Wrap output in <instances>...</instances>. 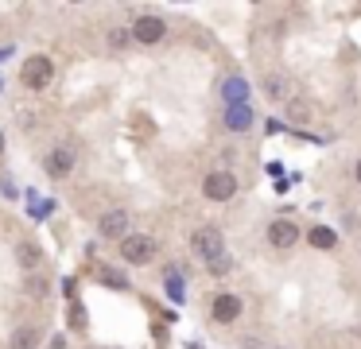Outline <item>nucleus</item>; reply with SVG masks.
<instances>
[{
	"instance_id": "f257e3e1",
	"label": "nucleus",
	"mask_w": 361,
	"mask_h": 349,
	"mask_svg": "<svg viewBox=\"0 0 361 349\" xmlns=\"http://www.w3.org/2000/svg\"><path fill=\"white\" fill-rule=\"evenodd\" d=\"M191 252L202 260V264L218 260L222 252H226V241H222L218 225H198V229H194V237H191Z\"/></svg>"
},
{
	"instance_id": "f03ea898",
	"label": "nucleus",
	"mask_w": 361,
	"mask_h": 349,
	"mask_svg": "<svg viewBox=\"0 0 361 349\" xmlns=\"http://www.w3.org/2000/svg\"><path fill=\"white\" fill-rule=\"evenodd\" d=\"M50 78H55V62H50L47 55L24 58V67H20V82H24L27 90H47Z\"/></svg>"
},
{
	"instance_id": "7ed1b4c3",
	"label": "nucleus",
	"mask_w": 361,
	"mask_h": 349,
	"mask_svg": "<svg viewBox=\"0 0 361 349\" xmlns=\"http://www.w3.org/2000/svg\"><path fill=\"white\" fill-rule=\"evenodd\" d=\"M121 256L128 264H151L156 260V241H151L148 233H128L125 241H121Z\"/></svg>"
},
{
	"instance_id": "20e7f679",
	"label": "nucleus",
	"mask_w": 361,
	"mask_h": 349,
	"mask_svg": "<svg viewBox=\"0 0 361 349\" xmlns=\"http://www.w3.org/2000/svg\"><path fill=\"white\" fill-rule=\"evenodd\" d=\"M202 194H206L210 202H229L237 194V179L229 171H210L206 183H202Z\"/></svg>"
},
{
	"instance_id": "39448f33",
	"label": "nucleus",
	"mask_w": 361,
	"mask_h": 349,
	"mask_svg": "<svg viewBox=\"0 0 361 349\" xmlns=\"http://www.w3.org/2000/svg\"><path fill=\"white\" fill-rule=\"evenodd\" d=\"M163 32H168V24H163L160 16H140V20L132 24V39H136V43H144V47L160 43V39H163Z\"/></svg>"
},
{
	"instance_id": "423d86ee",
	"label": "nucleus",
	"mask_w": 361,
	"mask_h": 349,
	"mask_svg": "<svg viewBox=\"0 0 361 349\" xmlns=\"http://www.w3.org/2000/svg\"><path fill=\"white\" fill-rule=\"evenodd\" d=\"M97 233H101V237H109V241H125V237H128V214H125V210H109V214H101Z\"/></svg>"
},
{
	"instance_id": "0eeeda50",
	"label": "nucleus",
	"mask_w": 361,
	"mask_h": 349,
	"mask_svg": "<svg viewBox=\"0 0 361 349\" xmlns=\"http://www.w3.org/2000/svg\"><path fill=\"white\" fill-rule=\"evenodd\" d=\"M295 241H299V229H295V221L276 217V221L268 225V245H276V249H292Z\"/></svg>"
},
{
	"instance_id": "6e6552de",
	"label": "nucleus",
	"mask_w": 361,
	"mask_h": 349,
	"mask_svg": "<svg viewBox=\"0 0 361 349\" xmlns=\"http://www.w3.org/2000/svg\"><path fill=\"white\" fill-rule=\"evenodd\" d=\"M210 318L214 322H237V318H241V299H237V295H218V299L210 303Z\"/></svg>"
},
{
	"instance_id": "1a4fd4ad",
	"label": "nucleus",
	"mask_w": 361,
	"mask_h": 349,
	"mask_svg": "<svg viewBox=\"0 0 361 349\" xmlns=\"http://www.w3.org/2000/svg\"><path fill=\"white\" fill-rule=\"evenodd\" d=\"M70 171H74V151H70V148H55L47 156V174H50V179H67Z\"/></svg>"
},
{
	"instance_id": "9d476101",
	"label": "nucleus",
	"mask_w": 361,
	"mask_h": 349,
	"mask_svg": "<svg viewBox=\"0 0 361 349\" xmlns=\"http://www.w3.org/2000/svg\"><path fill=\"white\" fill-rule=\"evenodd\" d=\"M249 125H252V109L249 105L226 109V128H229V132H249Z\"/></svg>"
},
{
	"instance_id": "9b49d317",
	"label": "nucleus",
	"mask_w": 361,
	"mask_h": 349,
	"mask_svg": "<svg viewBox=\"0 0 361 349\" xmlns=\"http://www.w3.org/2000/svg\"><path fill=\"white\" fill-rule=\"evenodd\" d=\"M222 93H226L229 109H233V105H249V85H245L241 78H229V82H226V90H222Z\"/></svg>"
},
{
	"instance_id": "f8f14e48",
	"label": "nucleus",
	"mask_w": 361,
	"mask_h": 349,
	"mask_svg": "<svg viewBox=\"0 0 361 349\" xmlns=\"http://www.w3.org/2000/svg\"><path fill=\"white\" fill-rule=\"evenodd\" d=\"M311 245H315V249H322V252H330V249H338V233L327 229V225H315V229H311Z\"/></svg>"
},
{
	"instance_id": "ddd939ff",
	"label": "nucleus",
	"mask_w": 361,
	"mask_h": 349,
	"mask_svg": "<svg viewBox=\"0 0 361 349\" xmlns=\"http://www.w3.org/2000/svg\"><path fill=\"white\" fill-rule=\"evenodd\" d=\"M8 345H12V349H35V345H39V330H32V326H20V330L12 334Z\"/></svg>"
},
{
	"instance_id": "4468645a",
	"label": "nucleus",
	"mask_w": 361,
	"mask_h": 349,
	"mask_svg": "<svg viewBox=\"0 0 361 349\" xmlns=\"http://www.w3.org/2000/svg\"><path fill=\"white\" fill-rule=\"evenodd\" d=\"M264 93H268V97H284V93H287V78L268 74V78H264Z\"/></svg>"
},
{
	"instance_id": "2eb2a0df",
	"label": "nucleus",
	"mask_w": 361,
	"mask_h": 349,
	"mask_svg": "<svg viewBox=\"0 0 361 349\" xmlns=\"http://www.w3.org/2000/svg\"><path fill=\"white\" fill-rule=\"evenodd\" d=\"M16 256H20V264H39V249H35V245H27V241H20L16 245Z\"/></svg>"
},
{
	"instance_id": "dca6fc26",
	"label": "nucleus",
	"mask_w": 361,
	"mask_h": 349,
	"mask_svg": "<svg viewBox=\"0 0 361 349\" xmlns=\"http://www.w3.org/2000/svg\"><path fill=\"white\" fill-rule=\"evenodd\" d=\"M206 268H210V275H226L229 268H233V260H229L226 252H222V256H218V260H210V264H206Z\"/></svg>"
},
{
	"instance_id": "f3484780",
	"label": "nucleus",
	"mask_w": 361,
	"mask_h": 349,
	"mask_svg": "<svg viewBox=\"0 0 361 349\" xmlns=\"http://www.w3.org/2000/svg\"><path fill=\"white\" fill-rule=\"evenodd\" d=\"M307 113H311L307 101H292V105H287V116H292V121H307Z\"/></svg>"
},
{
	"instance_id": "a211bd4d",
	"label": "nucleus",
	"mask_w": 361,
	"mask_h": 349,
	"mask_svg": "<svg viewBox=\"0 0 361 349\" xmlns=\"http://www.w3.org/2000/svg\"><path fill=\"white\" fill-rule=\"evenodd\" d=\"M353 179H357V183H361V159H357V167H353Z\"/></svg>"
},
{
	"instance_id": "6ab92c4d",
	"label": "nucleus",
	"mask_w": 361,
	"mask_h": 349,
	"mask_svg": "<svg viewBox=\"0 0 361 349\" xmlns=\"http://www.w3.org/2000/svg\"><path fill=\"white\" fill-rule=\"evenodd\" d=\"M245 349H268V345H249V341H245Z\"/></svg>"
},
{
	"instance_id": "aec40b11",
	"label": "nucleus",
	"mask_w": 361,
	"mask_h": 349,
	"mask_svg": "<svg viewBox=\"0 0 361 349\" xmlns=\"http://www.w3.org/2000/svg\"><path fill=\"white\" fill-rule=\"evenodd\" d=\"M0 151H4V132H0Z\"/></svg>"
}]
</instances>
